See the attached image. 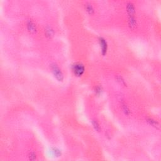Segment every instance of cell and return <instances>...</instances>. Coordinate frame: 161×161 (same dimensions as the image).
Wrapping results in <instances>:
<instances>
[{
	"instance_id": "cell-3",
	"label": "cell",
	"mask_w": 161,
	"mask_h": 161,
	"mask_svg": "<svg viewBox=\"0 0 161 161\" xmlns=\"http://www.w3.org/2000/svg\"><path fill=\"white\" fill-rule=\"evenodd\" d=\"M98 44L100 49V54L105 57L107 55L108 51V43L105 38L103 37H99L98 38Z\"/></svg>"
},
{
	"instance_id": "cell-15",
	"label": "cell",
	"mask_w": 161,
	"mask_h": 161,
	"mask_svg": "<svg viewBox=\"0 0 161 161\" xmlns=\"http://www.w3.org/2000/svg\"><path fill=\"white\" fill-rule=\"evenodd\" d=\"M52 151H53L54 155H57V156H59L60 154V150L58 149L57 148H53Z\"/></svg>"
},
{
	"instance_id": "cell-12",
	"label": "cell",
	"mask_w": 161,
	"mask_h": 161,
	"mask_svg": "<svg viewBox=\"0 0 161 161\" xmlns=\"http://www.w3.org/2000/svg\"><path fill=\"white\" fill-rule=\"evenodd\" d=\"M91 124H92L93 128L94 129V130L96 132L99 133L102 131V127H101V125L99 122V121L96 118H93L91 120Z\"/></svg>"
},
{
	"instance_id": "cell-4",
	"label": "cell",
	"mask_w": 161,
	"mask_h": 161,
	"mask_svg": "<svg viewBox=\"0 0 161 161\" xmlns=\"http://www.w3.org/2000/svg\"><path fill=\"white\" fill-rule=\"evenodd\" d=\"M25 27L27 31L31 35H35L38 32V28L36 23L32 19H28L25 22Z\"/></svg>"
},
{
	"instance_id": "cell-8",
	"label": "cell",
	"mask_w": 161,
	"mask_h": 161,
	"mask_svg": "<svg viewBox=\"0 0 161 161\" xmlns=\"http://www.w3.org/2000/svg\"><path fill=\"white\" fill-rule=\"evenodd\" d=\"M55 33V30L52 26L47 25L45 27L44 35L47 39H52L54 37Z\"/></svg>"
},
{
	"instance_id": "cell-9",
	"label": "cell",
	"mask_w": 161,
	"mask_h": 161,
	"mask_svg": "<svg viewBox=\"0 0 161 161\" xmlns=\"http://www.w3.org/2000/svg\"><path fill=\"white\" fill-rule=\"evenodd\" d=\"M120 107L121 109H122V111L123 112V113L127 116H130V115L132 114V111L131 110L129 107V106L127 104V103H125L124 101H122L120 103Z\"/></svg>"
},
{
	"instance_id": "cell-6",
	"label": "cell",
	"mask_w": 161,
	"mask_h": 161,
	"mask_svg": "<svg viewBox=\"0 0 161 161\" xmlns=\"http://www.w3.org/2000/svg\"><path fill=\"white\" fill-rule=\"evenodd\" d=\"M125 10L127 16L135 15L136 14L135 4L132 2H127L125 4Z\"/></svg>"
},
{
	"instance_id": "cell-2",
	"label": "cell",
	"mask_w": 161,
	"mask_h": 161,
	"mask_svg": "<svg viewBox=\"0 0 161 161\" xmlns=\"http://www.w3.org/2000/svg\"><path fill=\"white\" fill-rule=\"evenodd\" d=\"M71 70L73 74L76 77H80L85 74L86 72V67L83 63L76 62L71 65Z\"/></svg>"
},
{
	"instance_id": "cell-5",
	"label": "cell",
	"mask_w": 161,
	"mask_h": 161,
	"mask_svg": "<svg viewBox=\"0 0 161 161\" xmlns=\"http://www.w3.org/2000/svg\"><path fill=\"white\" fill-rule=\"evenodd\" d=\"M127 25L131 30H135L138 26V22L135 15L127 16Z\"/></svg>"
},
{
	"instance_id": "cell-14",
	"label": "cell",
	"mask_w": 161,
	"mask_h": 161,
	"mask_svg": "<svg viewBox=\"0 0 161 161\" xmlns=\"http://www.w3.org/2000/svg\"><path fill=\"white\" fill-rule=\"evenodd\" d=\"M28 158L29 160H36L37 159V154L34 152V151H31L28 153Z\"/></svg>"
},
{
	"instance_id": "cell-7",
	"label": "cell",
	"mask_w": 161,
	"mask_h": 161,
	"mask_svg": "<svg viewBox=\"0 0 161 161\" xmlns=\"http://www.w3.org/2000/svg\"><path fill=\"white\" fill-rule=\"evenodd\" d=\"M84 9L88 15L89 16H93L96 13V10L94 5L90 2H86L83 5Z\"/></svg>"
},
{
	"instance_id": "cell-13",
	"label": "cell",
	"mask_w": 161,
	"mask_h": 161,
	"mask_svg": "<svg viewBox=\"0 0 161 161\" xmlns=\"http://www.w3.org/2000/svg\"><path fill=\"white\" fill-rule=\"evenodd\" d=\"M93 91L96 96H100L102 95L103 92V88L101 85H96L94 86Z\"/></svg>"
},
{
	"instance_id": "cell-10",
	"label": "cell",
	"mask_w": 161,
	"mask_h": 161,
	"mask_svg": "<svg viewBox=\"0 0 161 161\" xmlns=\"http://www.w3.org/2000/svg\"><path fill=\"white\" fill-rule=\"evenodd\" d=\"M146 122L147 124L155 128H159L160 124L159 122L155 119L152 118V117H148L146 118Z\"/></svg>"
},
{
	"instance_id": "cell-1",
	"label": "cell",
	"mask_w": 161,
	"mask_h": 161,
	"mask_svg": "<svg viewBox=\"0 0 161 161\" xmlns=\"http://www.w3.org/2000/svg\"><path fill=\"white\" fill-rule=\"evenodd\" d=\"M50 71L54 78L59 82H63L64 80V74L62 69L56 63H52L50 64Z\"/></svg>"
},
{
	"instance_id": "cell-11",
	"label": "cell",
	"mask_w": 161,
	"mask_h": 161,
	"mask_svg": "<svg viewBox=\"0 0 161 161\" xmlns=\"http://www.w3.org/2000/svg\"><path fill=\"white\" fill-rule=\"evenodd\" d=\"M115 80L116 83L121 86L123 87H126L127 86V83L126 82L125 79L122 75H116L115 76Z\"/></svg>"
}]
</instances>
